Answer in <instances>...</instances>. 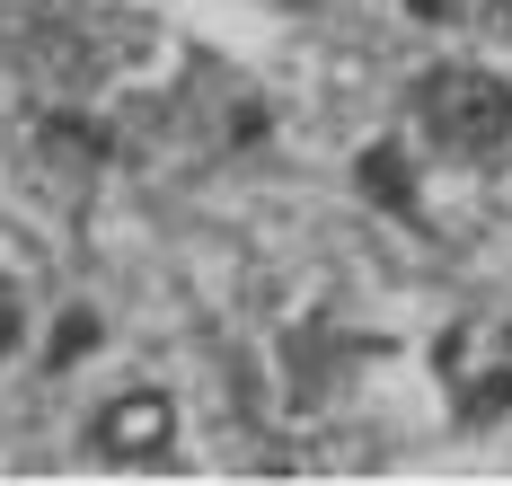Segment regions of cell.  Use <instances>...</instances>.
<instances>
[{
  "label": "cell",
  "mask_w": 512,
  "mask_h": 486,
  "mask_svg": "<svg viewBox=\"0 0 512 486\" xmlns=\"http://www.w3.org/2000/svg\"><path fill=\"white\" fill-rule=\"evenodd\" d=\"M415 107H424V124L442 133V151H468V160L504 151V133H512V89L495 80V71H477V62L424 71V80H415Z\"/></svg>",
  "instance_id": "cell-1"
},
{
  "label": "cell",
  "mask_w": 512,
  "mask_h": 486,
  "mask_svg": "<svg viewBox=\"0 0 512 486\" xmlns=\"http://www.w3.org/2000/svg\"><path fill=\"white\" fill-rule=\"evenodd\" d=\"M98 451H124V460H151V451H168V398H159V389L115 398V407L98 416Z\"/></svg>",
  "instance_id": "cell-2"
},
{
  "label": "cell",
  "mask_w": 512,
  "mask_h": 486,
  "mask_svg": "<svg viewBox=\"0 0 512 486\" xmlns=\"http://www.w3.org/2000/svg\"><path fill=\"white\" fill-rule=\"evenodd\" d=\"M354 186H362V204L415 221V160L398 151V142H362L354 151Z\"/></svg>",
  "instance_id": "cell-3"
},
{
  "label": "cell",
  "mask_w": 512,
  "mask_h": 486,
  "mask_svg": "<svg viewBox=\"0 0 512 486\" xmlns=\"http://www.w3.org/2000/svg\"><path fill=\"white\" fill-rule=\"evenodd\" d=\"M451 407H460V425H468V433L504 425V416H512V363H486V372L451 380Z\"/></svg>",
  "instance_id": "cell-4"
},
{
  "label": "cell",
  "mask_w": 512,
  "mask_h": 486,
  "mask_svg": "<svg viewBox=\"0 0 512 486\" xmlns=\"http://www.w3.org/2000/svg\"><path fill=\"white\" fill-rule=\"evenodd\" d=\"M45 151H62V160H89V168H106L115 133H106V124H89V115H45Z\"/></svg>",
  "instance_id": "cell-5"
},
{
  "label": "cell",
  "mask_w": 512,
  "mask_h": 486,
  "mask_svg": "<svg viewBox=\"0 0 512 486\" xmlns=\"http://www.w3.org/2000/svg\"><path fill=\"white\" fill-rule=\"evenodd\" d=\"M98 310H62V327H53V345H45V363L53 372H71V363H89V354H98Z\"/></svg>",
  "instance_id": "cell-6"
},
{
  "label": "cell",
  "mask_w": 512,
  "mask_h": 486,
  "mask_svg": "<svg viewBox=\"0 0 512 486\" xmlns=\"http://www.w3.org/2000/svg\"><path fill=\"white\" fill-rule=\"evenodd\" d=\"M265 133H274L265 98H239V107H230V142H265Z\"/></svg>",
  "instance_id": "cell-7"
},
{
  "label": "cell",
  "mask_w": 512,
  "mask_h": 486,
  "mask_svg": "<svg viewBox=\"0 0 512 486\" xmlns=\"http://www.w3.org/2000/svg\"><path fill=\"white\" fill-rule=\"evenodd\" d=\"M18 336H27V310H18V301H9V292H0V354H9V345H18Z\"/></svg>",
  "instance_id": "cell-8"
},
{
  "label": "cell",
  "mask_w": 512,
  "mask_h": 486,
  "mask_svg": "<svg viewBox=\"0 0 512 486\" xmlns=\"http://www.w3.org/2000/svg\"><path fill=\"white\" fill-rule=\"evenodd\" d=\"M415 18H424V27H451V18H460V0H407Z\"/></svg>",
  "instance_id": "cell-9"
},
{
  "label": "cell",
  "mask_w": 512,
  "mask_h": 486,
  "mask_svg": "<svg viewBox=\"0 0 512 486\" xmlns=\"http://www.w3.org/2000/svg\"><path fill=\"white\" fill-rule=\"evenodd\" d=\"M504 354H512V327H504Z\"/></svg>",
  "instance_id": "cell-10"
}]
</instances>
